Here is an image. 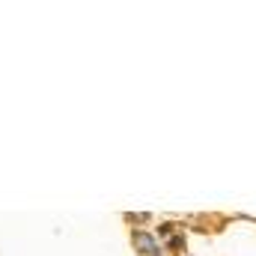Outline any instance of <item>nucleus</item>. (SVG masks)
I'll list each match as a JSON object with an SVG mask.
<instances>
[{"mask_svg": "<svg viewBox=\"0 0 256 256\" xmlns=\"http://www.w3.org/2000/svg\"><path fill=\"white\" fill-rule=\"evenodd\" d=\"M134 248L140 250L143 256H161V248L158 242L149 236V232H134Z\"/></svg>", "mask_w": 256, "mask_h": 256, "instance_id": "nucleus-1", "label": "nucleus"}]
</instances>
